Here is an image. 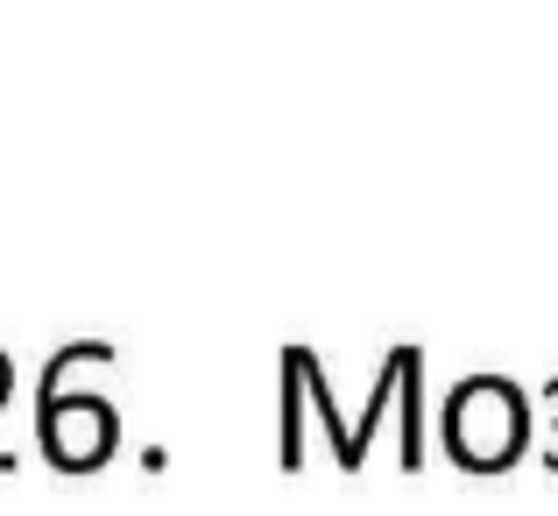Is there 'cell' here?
<instances>
[{"label":"cell","instance_id":"6da1fadb","mask_svg":"<svg viewBox=\"0 0 558 516\" xmlns=\"http://www.w3.org/2000/svg\"><path fill=\"white\" fill-rule=\"evenodd\" d=\"M452 453L474 467H502L509 453L523 446V404L502 389V382H474V389L452 404Z\"/></svg>","mask_w":558,"mask_h":516}]
</instances>
